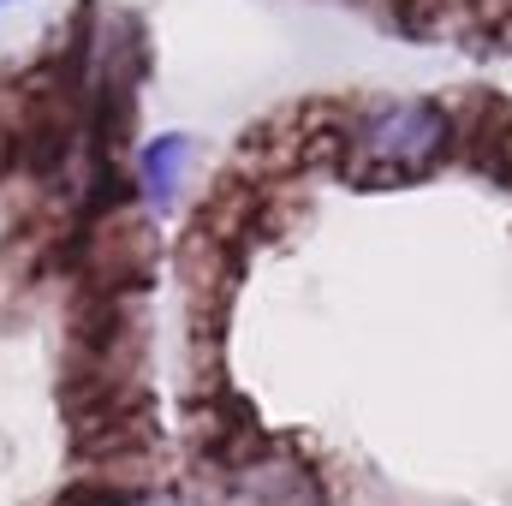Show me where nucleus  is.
I'll use <instances>...</instances> for the list:
<instances>
[{"instance_id": "f257e3e1", "label": "nucleus", "mask_w": 512, "mask_h": 506, "mask_svg": "<svg viewBox=\"0 0 512 506\" xmlns=\"http://www.w3.org/2000/svg\"><path fill=\"white\" fill-rule=\"evenodd\" d=\"M447 137H453V126H447L441 108H429V102H387V108L358 120L352 149L370 167H382V173H417V167H429L447 149Z\"/></svg>"}, {"instance_id": "f03ea898", "label": "nucleus", "mask_w": 512, "mask_h": 506, "mask_svg": "<svg viewBox=\"0 0 512 506\" xmlns=\"http://www.w3.org/2000/svg\"><path fill=\"white\" fill-rule=\"evenodd\" d=\"M185 167H191V137L167 131V137H149L143 143V197L155 209H167L185 185Z\"/></svg>"}, {"instance_id": "7ed1b4c3", "label": "nucleus", "mask_w": 512, "mask_h": 506, "mask_svg": "<svg viewBox=\"0 0 512 506\" xmlns=\"http://www.w3.org/2000/svg\"><path fill=\"white\" fill-rule=\"evenodd\" d=\"M120 506H173L167 495H131V501H120Z\"/></svg>"}]
</instances>
